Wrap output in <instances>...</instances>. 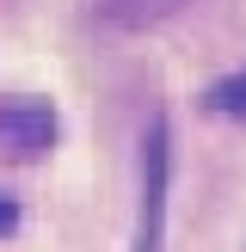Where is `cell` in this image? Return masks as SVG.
<instances>
[{
  "label": "cell",
  "instance_id": "obj_1",
  "mask_svg": "<svg viewBox=\"0 0 246 252\" xmlns=\"http://www.w3.org/2000/svg\"><path fill=\"white\" fill-rule=\"evenodd\" d=\"M166 117L148 123L142 135V234H135V252H160V221H166Z\"/></svg>",
  "mask_w": 246,
  "mask_h": 252
},
{
  "label": "cell",
  "instance_id": "obj_2",
  "mask_svg": "<svg viewBox=\"0 0 246 252\" xmlns=\"http://www.w3.org/2000/svg\"><path fill=\"white\" fill-rule=\"evenodd\" d=\"M56 148V111L43 98H0V154L37 160Z\"/></svg>",
  "mask_w": 246,
  "mask_h": 252
},
{
  "label": "cell",
  "instance_id": "obj_3",
  "mask_svg": "<svg viewBox=\"0 0 246 252\" xmlns=\"http://www.w3.org/2000/svg\"><path fill=\"white\" fill-rule=\"evenodd\" d=\"M203 105L215 111V117H234V123H246V68L221 74V80H215V86L203 93Z\"/></svg>",
  "mask_w": 246,
  "mask_h": 252
},
{
  "label": "cell",
  "instance_id": "obj_4",
  "mask_svg": "<svg viewBox=\"0 0 246 252\" xmlns=\"http://www.w3.org/2000/svg\"><path fill=\"white\" fill-rule=\"evenodd\" d=\"M184 0H98V12L105 19H117V25H154V19H166V12H179Z\"/></svg>",
  "mask_w": 246,
  "mask_h": 252
},
{
  "label": "cell",
  "instance_id": "obj_5",
  "mask_svg": "<svg viewBox=\"0 0 246 252\" xmlns=\"http://www.w3.org/2000/svg\"><path fill=\"white\" fill-rule=\"evenodd\" d=\"M6 234H19V197L0 191V240H6Z\"/></svg>",
  "mask_w": 246,
  "mask_h": 252
}]
</instances>
